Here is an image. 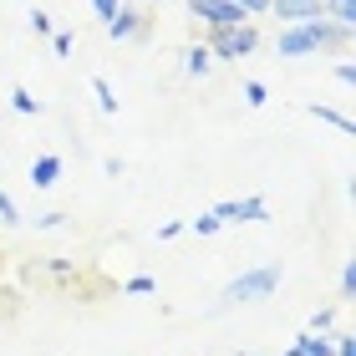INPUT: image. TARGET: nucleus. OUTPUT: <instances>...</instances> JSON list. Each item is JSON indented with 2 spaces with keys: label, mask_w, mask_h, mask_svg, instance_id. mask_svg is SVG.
Masks as SVG:
<instances>
[{
  "label": "nucleus",
  "mask_w": 356,
  "mask_h": 356,
  "mask_svg": "<svg viewBox=\"0 0 356 356\" xmlns=\"http://www.w3.org/2000/svg\"><path fill=\"white\" fill-rule=\"evenodd\" d=\"M158 6H163V0H158Z\"/></svg>",
  "instance_id": "obj_29"
},
{
  "label": "nucleus",
  "mask_w": 356,
  "mask_h": 356,
  "mask_svg": "<svg viewBox=\"0 0 356 356\" xmlns=\"http://www.w3.org/2000/svg\"><path fill=\"white\" fill-rule=\"evenodd\" d=\"M122 290H127V296H153L158 285H153V275H133V280H127Z\"/></svg>",
  "instance_id": "obj_17"
},
{
  "label": "nucleus",
  "mask_w": 356,
  "mask_h": 356,
  "mask_svg": "<svg viewBox=\"0 0 356 356\" xmlns=\"http://www.w3.org/2000/svg\"><path fill=\"white\" fill-rule=\"evenodd\" d=\"M31 31H36V36H51V15H46V10H31Z\"/></svg>",
  "instance_id": "obj_20"
},
{
  "label": "nucleus",
  "mask_w": 356,
  "mask_h": 356,
  "mask_svg": "<svg viewBox=\"0 0 356 356\" xmlns=\"http://www.w3.org/2000/svg\"><path fill=\"white\" fill-rule=\"evenodd\" d=\"M311 118H321V122H331V127H341V133H351V118H346V112H336V107H311Z\"/></svg>",
  "instance_id": "obj_13"
},
{
  "label": "nucleus",
  "mask_w": 356,
  "mask_h": 356,
  "mask_svg": "<svg viewBox=\"0 0 356 356\" xmlns=\"http://www.w3.org/2000/svg\"><path fill=\"white\" fill-rule=\"evenodd\" d=\"M331 321H336V305H321V311L311 316V336H326V331H331Z\"/></svg>",
  "instance_id": "obj_15"
},
{
  "label": "nucleus",
  "mask_w": 356,
  "mask_h": 356,
  "mask_svg": "<svg viewBox=\"0 0 356 356\" xmlns=\"http://www.w3.org/2000/svg\"><path fill=\"white\" fill-rule=\"evenodd\" d=\"M270 10L280 15L285 26H305V21H316V15H326L321 0H270Z\"/></svg>",
  "instance_id": "obj_7"
},
{
  "label": "nucleus",
  "mask_w": 356,
  "mask_h": 356,
  "mask_svg": "<svg viewBox=\"0 0 356 356\" xmlns=\"http://www.w3.org/2000/svg\"><path fill=\"white\" fill-rule=\"evenodd\" d=\"M245 102H250V107H265V102H270L265 82H245Z\"/></svg>",
  "instance_id": "obj_18"
},
{
  "label": "nucleus",
  "mask_w": 356,
  "mask_h": 356,
  "mask_svg": "<svg viewBox=\"0 0 356 356\" xmlns=\"http://www.w3.org/2000/svg\"><path fill=\"white\" fill-rule=\"evenodd\" d=\"M10 107H15V112H26V118H31V112H41V102H36V97H31L26 87H15V92H10Z\"/></svg>",
  "instance_id": "obj_14"
},
{
  "label": "nucleus",
  "mask_w": 356,
  "mask_h": 356,
  "mask_svg": "<svg viewBox=\"0 0 356 356\" xmlns=\"http://www.w3.org/2000/svg\"><path fill=\"white\" fill-rule=\"evenodd\" d=\"M118 6H122V0H92V10L102 15V21H112V15H118Z\"/></svg>",
  "instance_id": "obj_22"
},
{
  "label": "nucleus",
  "mask_w": 356,
  "mask_h": 356,
  "mask_svg": "<svg viewBox=\"0 0 356 356\" xmlns=\"http://www.w3.org/2000/svg\"><path fill=\"white\" fill-rule=\"evenodd\" d=\"M280 290V265H260V270H245L239 280L224 285L219 296V311H234V305H250V300H270Z\"/></svg>",
  "instance_id": "obj_2"
},
{
  "label": "nucleus",
  "mask_w": 356,
  "mask_h": 356,
  "mask_svg": "<svg viewBox=\"0 0 356 356\" xmlns=\"http://www.w3.org/2000/svg\"><path fill=\"white\" fill-rule=\"evenodd\" d=\"M296 356H331V341L305 331V336H296Z\"/></svg>",
  "instance_id": "obj_11"
},
{
  "label": "nucleus",
  "mask_w": 356,
  "mask_h": 356,
  "mask_svg": "<svg viewBox=\"0 0 356 356\" xmlns=\"http://www.w3.org/2000/svg\"><path fill=\"white\" fill-rule=\"evenodd\" d=\"M209 67H214V56H209V46H188V56H184V72L188 76H209Z\"/></svg>",
  "instance_id": "obj_9"
},
{
  "label": "nucleus",
  "mask_w": 356,
  "mask_h": 356,
  "mask_svg": "<svg viewBox=\"0 0 356 356\" xmlns=\"http://www.w3.org/2000/svg\"><path fill=\"white\" fill-rule=\"evenodd\" d=\"M92 92H97V107H102L107 118H112V112H118V97H112V87H107V76H92Z\"/></svg>",
  "instance_id": "obj_12"
},
{
  "label": "nucleus",
  "mask_w": 356,
  "mask_h": 356,
  "mask_svg": "<svg viewBox=\"0 0 356 356\" xmlns=\"http://www.w3.org/2000/svg\"><path fill=\"white\" fill-rule=\"evenodd\" d=\"M188 10L199 15L209 31H214V26H239V21H245V10H239L234 0H188Z\"/></svg>",
  "instance_id": "obj_5"
},
{
  "label": "nucleus",
  "mask_w": 356,
  "mask_h": 356,
  "mask_svg": "<svg viewBox=\"0 0 356 356\" xmlns=\"http://www.w3.org/2000/svg\"><path fill=\"white\" fill-rule=\"evenodd\" d=\"M336 82H341V87L356 82V67H351V61H341V67H336Z\"/></svg>",
  "instance_id": "obj_24"
},
{
  "label": "nucleus",
  "mask_w": 356,
  "mask_h": 356,
  "mask_svg": "<svg viewBox=\"0 0 356 356\" xmlns=\"http://www.w3.org/2000/svg\"><path fill=\"white\" fill-rule=\"evenodd\" d=\"M275 46H280V56H311V51H326V46H351V26L316 15L305 26H285Z\"/></svg>",
  "instance_id": "obj_1"
},
{
  "label": "nucleus",
  "mask_w": 356,
  "mask_h": 356,
  "mask_svg": "<svg viewBox=\"0 0 356 356\" xmlns=\"http://www.w3.org/2000/svg\"><path fill=\"white\" fill-rule=\"evenodd\" d=\"M102 26H107V36H112V41H127V36H143L148 15H143L138 6H118V15H112V21H102Z\"/></svg>",
  "instance_id": "obj_6"
},
{
  "label": "nucleus",
  "mask_w": 356,
  "mask_h": 356,
  "mask_svg": "<svg viewBox=\"0 0 356 356\" xmlns=\"http://www.w3.org/2000/svg\"><path fill=\"white\" fill-rule=\"evenodd\" d=\"M51 46H56V56H67V51H72V36H67V31H56Z\"/></svg>",
  "instance_id": "obj_27"
},
{
  "label": "nucleus",
  "mask_w": 356,
  "mask_h": 356,
  "mask_svg": "<svg viewBox=\"0 0 356 356\" xmlns=\"http://www.w3.org/2000/svg\"><path fill=\"white\" fill-rule=\"evenodd\" d=\"M0 224H21V209L10 204V193H0Z\"/></svg>",
  "instance_id": "obj_19"
},
{
  "label": "nucleus",
  "mask_w": 356,
  "mask_h": 356,
  "mask_svg": "<svg viewBox=\"0 0 356 356\" xmlns=\"http://www.w3.org/2000/svg\"><path fill=\"white\" fill-rule=\"evenodd\" d=\"M204 46H209V56H214V61H245V56H254V46H260V31H254L250 21H239V26H214Z\"/></svg>",
  "instance_id": "obj_3"
},
{
  "label": "nucleus",
  "mask_w": 356,
  "mask_h": 356,
  "mask_svg": "<svg viewBox=\"0 0 356 356\" xmlns=\"http://www.w3.org/2000/svg\"><path fill=\"white\" fill-rule=\"evenodd\" d=\"M234 6L245 10V21H250V15H265L270 10V0H234Z\"/></svg>",
  "instance_id": "obj_21"
},
{
  "label": "nucleus",
  "mask_w": 356,
  "mask_h": 356,
  "mask_svg": "<svg viewBox=\"0 0 356 356\" xmlns=\"http://www.w3.org/2000/svg\"><path fill=\"white\" fill-rule=\"evenodd\" d=\"M351 290H356V275H351V265L341 270V300H351Z\"/></svg>",
  "instance_id": "obj_26"
},
{
  "label": "nucleus",
  "mask_w": 356,
  "mask_h": 356,
  "mask_svg": "<svg viewBox=\"0 0 356 356\" xmlns=\"http://www.w3.org/2000/svg\"><path fill=\"white\" fill-rule=\"evenodd\" d=\"M214 219L219 224H265L270 219V204L265 199H229V204L214 209Z\"/></svg>",
  "instance_id": "obj_4"
},
{
  "label": "nucleus",
  "mask_w": 356,
  "mask_h": 356,
  "mask_svg": "<svg viewBox=\"0 0 356 356\" xmlns=\"http://www.w3.org/2000/svg\"><path fill=\"white\" fill-rule=\"evenodd\" d=\"M184 229H193V234H214V229H219L214 209H209V214H199V219H184Z\"/></svg>",
  "instance_id": "obj_16"
},
{
  "label": "nucleus",
  "mask_w": 356,
  "mask_h": 356,
  "mask_svg": "<svg viewBox=\"0 0 356 356\" xmlns=\"http://www.w3.org/2000/svg\"><path fill=\"white\" fill-rule=\"evenodd\" d=\"M331 356H356V341H351V336H336V346H331Z\"/></svg>",
  "instance_id": "obj_23"
},
{
  "label": "nucleus",
  "mask_w": 356,
  "mask_h": 356,
  "mask_svg": "<svg viewBox=\"0 0 356 356\" xmlns=\"http://www.w3.org/2000/svg\"><path fill=\"white\" fill-rule=\"evenodd\" d=\"M326 21H341V26H356V0H321Z\"/></svg>",
  "instance_id": "obj_10"
},
{
  "label": "nucleus",
  "mask_w": 356,
  "mask_h": 356,
  "mask_svg": "<svg viewBox=\"0 0 356 356\" xmlns=\"http://www.w3.org/2000/svg\"><path fill=\"white\" fill-rule=\"evenodd\" d=\"M178 234H184V219H168L163 229H158V239H178Z\"/></svg>",
  "instance_id": "obj_25"
},
{
  "label": "nucleus",
  "mask_w": 356,
  "mask_h": 356,
  "mask_svg": "<svg viewBox=\"0 0 356 356\" xmlns=\"http://www.w3.org/2000/svg\"><path fill=\"white\" fill-rule=\"evenodd\" d=\"M56 178H61V158H56V153H46V158L31 163V184H36V188H51Z\"/></svg>",
  "instance_id": "obj_8"
},
{
  "label": "nucleus",
  "mask_w": 356,
  "mask_h": 356,
  "mask_svg": "<svg viewBox=\"0 0 356 356\" xmlns=\"http://www.w3.org/2000/svg\"><path fill=\"white\" fill-rule=\"evenodd\" d=\"M234 356H254V351H234Z\"/></svg>",
  "instance_id": "obj_28"
}]
</instances>
